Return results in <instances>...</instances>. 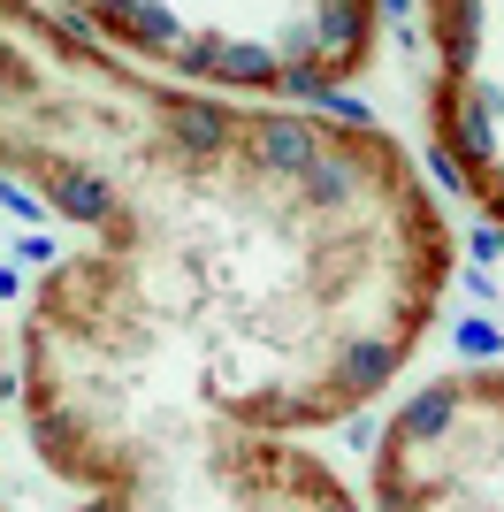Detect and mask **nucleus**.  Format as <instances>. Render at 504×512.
<instances>
[{"label":"nucleus","mask_w":504,"mask_h":512,"mask_svg":"<svg viewBox=\"0 0 504 512\" xmlns=\"http://www.w3.org/2000/svg\"><path fill=\"white\" fill-rule=\"evenodd\" d=\"M367 8H314V31H298V46H306V54H321V85H344V77H359V62H367V39H375V31H367Z\"/></svg>","instance_id":"nucleus-1"},{"label":"nucleus","mask_w":504,"mask_h":512,"mask_svg":"<svg viewBox=\"0 0 504 512\" xmlns=\"http://www.w3.org/2000/svg\"><path fill=\"white\" fill-rule=\"evenodd\" d=\"M161 115H168V138H176L199 169H207V161H222V153L245 138V115H230V107H214V100H168Z\"/></svg>","instance_id":"nucleus-2"},{"label":"nucleus","mask_w":504,"mask_h":512,"mask_svg":"<svg viewBox=\"0 0 504 512\" xmlns=\"http://www.w3.org/2000/svg\"><path fill=\"white\" fill-rule=\"evenodd\" d=\"M405 344H413V337H344V344H336V390H344V398H352V406H359V398H375V390L382 383H390V367H398L405 360Z\"/></svg>","instance_id":"nucleus-3"},{"label":"nucleus","mask_w":504,"mask_h":512,"mask_svg":"<svg viewBox=\"0 0 504 512\" xmlns=\"http://www.w3.org/2000/svg\"><path fill=\"white\" fill-rule=\"evenodd\" d=\"M31 161H39V153H31ZM39 169H46V161H39ZM46 207L77 214V222H115V214H123V207H115V192H107L92 169H46Z\"/></svg>","instance_id":"nucleus-4"},{"label":"nucleus","mask_w":504,"mask_h":512,"mask_svg":"<svg viewBox=\"0 0 504 512\" xmlns=\"http://www.w3.org/2000/svg\"><path fill=\"white\" fill-rule=\"evenodd\" d=\"M459 398H466V383H428L413 406L390 421V444L405 451V444H420V436H443V428L459 421Z\"/></svg>","instance_id":"nucleus-5"},{"label":"nucleus","mask_w":504,"mask_h":512,"mask_svg":"<svg viewBox=\"0 0 504 512\" xmlns=\"http://www.w3.org/2000/svg\"><path fill=\"white\" fill-rule=\"evenodd\" d=\"M214 85H252V92H275L283 85V62H275V46H252V39H222L214 46Z\"/></svg>","instance_id":"nucleus-6"},{"label":"nucleus","mask_w":504,"mask_h":512,"mask_svg":"<svg viewBox=\"0 0 504 512\" xmlns=\"http://www.w3.org/2000/svg\"><path fill=\"white\" fill-rule=\"evenodd\" d=\"M92 23H115L130 46H161V54H176V46H184L168 8H107V16H92Z\"/></svg>","instance_id":"nucleus-7"},{"label":"nucleus","mask_w":504,"mask_h":512,"mask_svg":"<svg viewBox=\"0 0 504 512\" xmlns=\"http://www.w3.org/2000/svg\"><path fill=\"white\" fill-rule=\"evenodd\" d=\"M275 92H291V100H321V92H329V85H321V69H314V62H291V69H283V85H275Z\"/></svg>","instance_id":"nucleus-8"},{"label":"nucleus","mask_w":504,"mask_h":512,"mask_svg":"<svg viewBox=\"0 0 504 512\" xmlns=\"http://www.w3.org/2000/svg\"><path fill=\"white\" fill-rule=\"evenodd\" d=\"M0 207H8V214H23V222H39V199H31V192H23V184H8V176H0Z\"/></svg>","instance_id":"nucleus-9"},{"label":"nucleus","mask_w":504,"mask_h":512,"mask_svg":"<svg viewBox=\"0 0 504 512\" xmlns=\"http://www.w3.org/2000/svg\"><path fill=\"white\" fill-rule=\"evenodd\" d=\"M459 344H466V352H497V329H489V321H459Z\"/></svg>","instance_id":"nucleus-10"},{"label":"nucleus","mask_w":504,"mask_h":512,"mask_svg":"<svg viewBox=\"0 0 504 512\" xmlns=\"http://www.w3.org/2000/svg\"><path fill=\"white\" fill-rule=\"evenodd\" d=\"M329 512H352V505H344V497H329Z\"/></svg>","instance_id":"nucleus-11"}]
</instances>
